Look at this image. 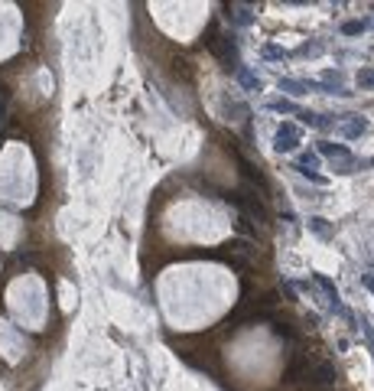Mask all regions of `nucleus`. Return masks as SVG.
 <instances>
[{"label":"nucleus","mask_w":374,"mask_h":391,"mask_svg":"<svg viewBox=\"0 0 374 391\" xmlns=\"http://www.w3.org/2000/svg\"><path fill=\"white\" fill-rule=\"evenodd\" d=\"M293 147V137H277V150H290Z\"/></svg>","instance_id":"obj_2"},{"label":"nucleus","mask_w":374,"mask_h":391,"mask_svg":"<svg viewBox=\"0 0 374 391\" xmlns=\"http://www.w3.org/2000/svg\"><path fill=\"white\" fill-rule=\"evenodd\" d=\"M231 202H238L244 212H254L260 222H267V209H264V202H260V199L250 193V189H241V193H234V196H231Z\"/></svg>","instance_id":"obj_1"}]
</instances>
